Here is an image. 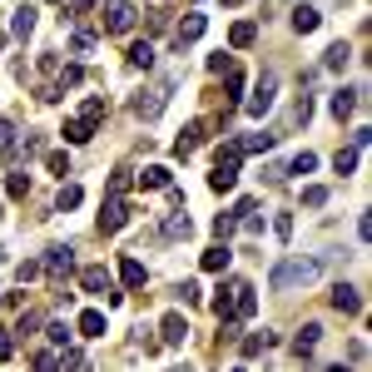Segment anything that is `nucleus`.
I'll list each match as a JSON object with an SVG mask.
<instances>
[{"label":"nucleus","instance_id":"obj_46","mask_svg":"<svg viewBox=\"0 0 372 372\" xmlns=\"http://www.w3.org/2000/svg\"><path fill=\"white\" fill-rule=\"evenodd\" d=\"M223 80H228V104H238V99H243V75H238V70H228Z\"/></svg>","mask_w":372,"mask_h":372},{"label":"nucleus","instance_id":"obj_24","mask_svg":"<svg viewBox=\"0 0 372 372\" xmlns=\"http://www.w3.org/2000/svg\"><path fill=\"white\" fill-rule=\"evenodd\" d=\"M139 184H144V188H169V184H174V174H169L164 164H149V169L139 174Z\"/></svg>","mask_w":372,"mask_h":372},{"label":"nucleus","instance_id":"obj_2","mask_svg":"<svg viewBox=\"0 0 372 372\" xmlns=\"http://www.w3.org/2000/svg\"><path fill=\"white\" fill-rule=\"evenodd\" d=\"M40 268L50 273V283H55V288H65V278L75 273V248H70V243H55V248H45Z\"/></svg>","mask_w":372,"mask_h":372},{"label":"nucleus","instance_id":"obj_13","mask_svg":"<svg viewBox=\"0 0 372 372\" xmlns=\"http://www.w3.org/2000/svg\"><path fill=\"white\" fill-rule=\"evenodd\" d=\"M258 313V293H253V283H238V298H233V323H243V318H253Z\"/></svg>","mask_w":372,"mask_h":372},{"label":"nucleus","instance_id":"obj_12","mask_svg":"<svg viewBox=\"0 0 372 372\" xmlns=\"http://www.w3.org/2000/svg\"><path fill=\"white\" fill-rule=\"evenodd\" d=\"M288 20H293V30H298V35H313V30L323 25V10H318V5H293V15H288Z\"/></svg>","mask_w":372,"mask_h":372},{"label":"nucleus","instance_id":"obj_5","mask_svg":"<svg viewBox=\"0 0 372 372\" xmlns=\"http://www.w3.org/2000/svg\"><path fill=\"white\" fill-rule=\"evenodd\" d=\"M164 104H169V85H149V90H139L134 99H129V109H134L139 119H159Z\"/></svg>","mask_w":372,"mask_h":372},{"label":"nucleus","instance_id":"obj_32","mask_svg":"<svg viewBox=\"0 0 372 372\" xmlns=\"http://www.w3.org/2000/svg\"><path fill=\"white\" fill-rule=\"evenodd\" d=\"M273 343H278V333H253V338H243V358H253V353H263Z\"/></svg>","mask_w":372,"mask_h":372},{"label":"nucleus","instance_id":"obj_20","mask_svg":"<svg viewBox=\"0 0 372 372\" xmlns=\"http://www.w3.org/2000/svg\"><path fill=\"white\" fill-rule=\"evenodd\" d=\"M358 94H363V90H338V94H333V104H328L333 119H348V114L358 109Z\"/></svg>","mask_w":372,"mask_h":372},{"label":"nucleus","instance_id":"obj_29","mask_svg":"<svg viewBox=\"0 0 372 372\" xmlns=\"http://www.w3.org/2000/svg\"><path fill=\"white\" fill-rule=\"evenodd\" d=\"M318 338H323V328H318V323H308V328L293 338V353H298V358H303V353H313V348H318Z\"/></svg>","mask_w":372,"mask_h":372},{"label":"nucleus","instance_id":"obj_45","mask_svg":"<svg viewBox=\"0 0 372 372\" xmlns=\"http://www.w3.org/2000/svg\"><path fill=\"white\" fill-rule=\"evenodd\" d=\"M0 154H15V124L0 119Z\"/></svg>","mask_w":372,"mask_h":372},{"label":"nucleus","instance_id":"obj_37","mask_svg":"<svg viewBox=\"0 0 372 372\" xmlns=\"http://www.w3.org/2000/svg\"><path fill=\"white\" fill-rule=\"evenodd\" d=\"M333 169H338V174H353V169H358V144H353V149H338Z\"/></svg>","mask_w":372,"mask_h":372},{"label":"nucleus","instance_id":"obj_11","mask_svg":"<svg viewBox=\"0 0 372 372\" xmlns=\"http://www.w3.org/2000/svg\"><path fill=\"white\" fill-rule=\"evenodd\" d=\"M203 139H208V124H203V119H193V124H184V134H179L174 154H179V159H188V154H193V149H198Z\"/></svg>","mask_w":372,"mask_h":372},{"label":"nucleus","instance_id":"obj_54","mask_svg":"<svg viewBox=\"0 0 372 372\" xmlns=\"http://www.w3.org/2000/svg\"><path fill=\"white\" fill-rule=\"evenodd\" d=\"M174 372H188V368H174Z\"/></svg>","mask_w":372,"mask_h":372},{"label":"nucleus","instance_id":"obj_31","mask_svg":"<svg viewBox=\"0 0 372 372\" xmlns=\"http://www.w3.org/2000/svg\"><path fill=\"white\" fill-rule=\"evenodd\" d=\"M348 60H353V50H348L343 40H338V45H328V55H323V65H328V70H343Z\"/></svg>","mask_w":372,"mask_h":372},{"label":"nucleus","instance_id":"obj_9","mask_svg":"<svg viewBox=\"0 0 372 372\" xmlns=\"http://www.w3.org/2000/svg\"><path fill=\"white\" fill-rule=\"evenodd\" d=\"M203 30H208V15H203V10H188L184 20L174 25V40H179V50H184V45H193Z\"/></svg>","mask_w":372,"mask_h":372},{"label":"nucleus","instance_id":"obj_35","mask_svg":"<svg viewBox=\"0 0 372 372\" xmlns=\"http://www.w3.org/2000/svg\"><path fill=\"white\" fill-rule=\"evenodd\" d=\"M60 372H90V363H85V353L65 348V358H60Z\"/></svg>","mask_w":372,"mask_h":372},{"label":"nucleus","instance_id":"obj_56","mask_svg":"<svg viewBox=\"0 0 372 372\" xmlns=\"http://www.w3.org/2000/svg\"><path fill=\"white\" fill-rule=\"evenodd\" d=\"M0 218H5V213H0Z\"/></svg>","mask_w":372,"mask_h":372},{"label":"nucleus","instance_id":"obj_27","mask_svg":"<svg viewBox=\"0 0 372 372\" xmlns=\"http://www.w3.org/2000/svg\"><path fill=\"white\" fill-rule=\"evenodd\" d=\"M273 144H278V134H248V139H238L243 154H268Z\"/></svg>","mask_w":372,"mask_h":372},{"label":"nucleus","instance_id":"obj_34","mask_svg":"<svg viewBox=\"0 0 372 372\" xmlns=\"http://www.w3.org/2000/svg\"><path fill=\"white\" fill-rule=\"evenodd\" d=\"M40 273H45V268H40V258H25V263L15 268V283L25 288V283H35V278H40Z\"/></svg>","mask_w":372,"mask_h":372},{"label":"nucleus","instance_id":"obj_30","mask_svg":"<svg viewBox=\"0 0 372 372\" xmlns=\"http://www.w3.org/2000/svg\"><path fill=\"white\" fill-rule=\"evenodd\" d=\"M60 134H65L70 144H90V139H94V129L85 124V119H65V129H60Z\"/></svg>","mask_w":372,"mask_h":372},{"label":"nucleus","instance_id":"obj_7","mask_svg":"<svg viewBox=\"0 0 372 372\" xmlns=\"http://www.w3.org/2000/svg\"><path fill=\"white\" fill-rule=\"evenodd\" d=\"M129 198H104V208H99V233H119L124 223H129Z\"/></svg>","mask_w":372,"mask_h":372},{"label":"nucleus","instance_id":"obj_22","mask_svg":"<svg viewBox=\"0 0 372 372\" xmlns=\"http://www.w3.org/2000/svg\"><path fill=\"white\" fill-rule=\"evenodd\" d=\"M119 278H124V288H144L149 273H144V263H139V258H124V263H119Z\"/></svg>","mask_w":372,"mask_h":372},{"label":"nucleus","instance_id":"obj_49","mask_svg":"<svg viewBox=\"0 0 372 372\" xmlns=\"http://www.w3.org/2000/svg\"><path fill=\"white\" fill-rule=\"evenodd\" d=\"M179 298H184V308H193L203 293H198V283H179Z\"/></svg>","mask_w":372,"mask_h":372},{"label":"nucleus","instance_id":"obj_6","mask_svg":"<svg viewBox=\"0 0 372 372\" xmlns=\"http://www.w3.org/2000/svg\"><path fill=\"white\" fill-rule=\"evenodd\" d=\"M134 20H139V15H134L129 0H104V30H109V35H129Z\"/></svg>","mask_w":372,"mask_h":372},{"label":"nucleus","instance_id":"obj_41","mask_svg":"<svg viewBox=\"0 0 372 372\" xmlns=\"http://www.w3.org/2000/svg\"><path fill=\"white\" fill-rule=\"evenodd\" d=\"M233 228H238V218H233V213H218V218H213V233H218V243H228V233H233Z\"/></svg>","mask_w":372,"mask_h":372},{"label":"nucleus","instance_id":"obj_44","mask_svg":"<svg viewBox=\"0 0 372 372\" xmlns=\"http://www.w3.org/2000/svg\"><path fill=\"white\" fill-rule=\"evenodd\" d=\"M273 233H278V243L293 238V213H273Z\"/></svg>","mask_w":372,"mask_h":372},{"label":"nucleus","instance_id":"obj_14","mask_svg":"<svg viewBox=\"0 0 372 372\" xmlns=\"http://www.w3.org/2000/svg\"><path fill=\"white\" fill-rule=\"evenodd\" d=\"M333 308H338V313H363V293L348 288V283H338V288H333Z\"/></svg>","mask_w":372,"mask_h":372},{"label":"nucleus","instance_id":"obj_48","mask_svg":"<svg viewBox=\"0 0 372 372\" xmlns=\"http://www.w3.org/2000/svg\"><path fill=\"white\" fill-rule=\"evenodd\" d=\"M45 164H50V174H60V179H65V174H70V154H50V159H45Z\"/></svg>","mask_w":372,"mask_h":372},{"label":"nucleus","instance_id":"obj_4","mask_svg":"<svg viewBox=\"0 0 372 372\" xmlns=\"http://www.w3.org/2000/svg\"><path fill=\"white\" fill-rule=\"evenodd\" d=\"M273 99H278V75H263L258 90L243 99V114H248V119H263V114L273 109Z\"/></svg>","mask_w":372,"mask_h":372},{"label":"nucleus","instance_id":"obj_16","mask_svg":"<svg viewBox=\"0 0 372 372\" xmlns=\"http://www.w3.org/2000/svg\"><path fill=\"white\" fill-rule=\"evenodd\" d=\"M208 188H213V193H228V188H238V169H228V164H213Z\"/></svg>","mask_w":372,"mask_h":372},{"label":"nucleus","instance_id":"obj_10","mask_svg":"<svg viewBox=\"0 0 372 372\" xmlns=\"http://www.w3.org/2000/svg\"><path fill=\"white\" fill-rule=\"evenodd\" d=\"M159 338H164V348H184V338H188L184 313H164V323H159Z\"/></svg>","mask_w":372,"mask_h":372},{"label":"nucleus","instance_id":"obj_52","mask_svg":"<svg viewBox=\"0 0 372 372\" xmlns=\"http://www.w3.org/2000/svg\"><path fill=\"white\" fill-rule=\"evenodd\" d=\"M223 5H243V0H223Z\"/></svg>","mask_w":372,"mask_h":372},{"label":"nucleus","instance_id":"obj_19","mask_svg":"<svg viewBox=\"0 0 372 372\" xmlns=\"http://www.w3.org/2000/svg\"><path fill=\"white\" fill-rule=\"evenodd\" d=\"M104 109H109V104H104V94H90V99L80 104V114H75V119H85L90 129H99V119H104Z\"/></svg>","mask_w":372,"mask_h":372},{"label":"nucleus","instance_id":"obj_43","mask_svg":"<svg viewBox=\"0 0 372 372\" xmlns=\"http://www.w3.org/2000/svg\"><path fill=\"white\" fill-rule=\"evenodd\" d=\"M35 372H60V353H55V348H45V353L35 358Z\"/></svg>","mask_w":372,"mask_h":372},{"label":"nucleus","instance_id":"obj_47","mask_svg":"<svg viewBox=\"0 0 372 372\" xmlns=\"http://www.w3.org/2000/svg\"><path fill=\"white\" fill-rule=\"evenodd\" d=\"M208 70H213V75H228V70H233V55H223V50L208 55Z\"/></svg>","mask_w":372,"mask_h":372},{"label":"nucleus","instance_id":"obj_17","mask_svg":"<svg viewBox=\"0 0 372 372\" xmlns=\"http://www.w3.org/2000/svg\"><path fill=\"white\" fill-rule=\"evenodd\" d=\"M30 30H35V5H20V10L10 15V35H15V40H25Z\"/></svg>","mask_w":372,"mask_h":372},{"label":"nucleus","instance_id":"obj_50","mask_svg":"<svg viewBox=\"0 0 372 372\" xmlns=\"http://www.w3.org/2000/svg\"><path fill=\"white\" fill-rule=\"evenodd\" d=\"M15 353V338H10V328H0V363Z\"/></svg>","mask_w":372,"mask_h":372},{"label":"nucleus","instance_id":"obj_39","mask_svg":"<svg viewBox=\"0 0 372 372\" xmlns=\"http://www.w3.org/2000/svg\"><path fill=\"white\" fill-rule=\"evenodd\" d=\"M45 333H50V348H55V353H60V348H70V328H65L60 318H55V323H50Z\"/></svg>","mask_w":372,"mask_h":372},{"label":"nucleus","instance_id":"obj_36","mask_svg":"<svg viewBox=\"0 0 372 372\" xmlns=\"http://www.w3.org/2000/svg\"><path fill=\"white\" fill-rule=\"evenodd\" d=\"M313 119V94H303L298 104H293V114H288V124H308Z\"/></svg>","mask_w":372,"mask_h":372},{"label":"nucleus","instance_id":"obj_40","mask_svg":"<svg viewBox=\"0 0 372 372\" xmlns=\"http://www.w3.org/2000/svg\"><path fill=\"white\" fill-rule=\"evenodd\" d=\"M5 193H10V198H25V193H30V179H25V174L15 169V174L5 179Z\"/></svg>","mask_w":372,"mask_h":372},{"label":"nucleus","instance_id":"obj_15","mask_svg":"<svg viewBox=\"0 0 372 372\" xmlns=\"http://www.w3.org/2000/svg\"><path fill=\"white\" fill-rule=\"evenodd\" d=\"M159 233H164V238H174V243H179V238H193V218H188V213H169Z\"/></svg>","mask_w":372,"mask_h":372},{"label":"nucleus","instance_id":"obj_21","mask_svg":"<svg viewBox=\"0 0 372 372\" xmlns=\"http://www.w3.org/2000/svg\"><path fill=\"white\" fill-rule=\"evenodd\" d=\"M85 203V188L80 184H60V193H55V208L65 213V208H80Z\"/></svg>","mask_w":372,"mask_h":372},{"label":"nucleus","instance_id":"obj_18","mask_svg":"<svg viewBox=\"0 0 372 372\" xmlns=\"http://www.w3.org/2000/svg\"><path fill=\"white\" fill-rule=\"evenodd\" d=\"M253 40H258V25H253V20H238V25L228 30V45H233V50H248Z\"/></svg>","mask_w":372,"mask_h":372},{"label":"nucleus","instance_id":"obj_42","mask_svg":"<svg viewBox=\"0 0 372 372\" xmlns=\"http://www.w3.org/2000/svg\"><path fill=\"white\" fill-rule=\"evenodd\" d=\"M303 203H308V208H323V203H328V188H323V184H308V188H303Z\"/></svg>","mask_w":372,"mask_h":372},{"label":"nucleus","instance_id":"obj_26","mask_svg":"<svg viewBox=\"0 0 372 372\" xmlns=\"http://www.w3.org/2000/svg\"><path fill=\"white\" fill-rule=\"evenodd\" d=\"M129 65H134V70H149V65H154V45H149V40H134V45H129Z\"/></svg>","mask_w":372,"mask_h":372},{"label":"nucleus","instance_id":"obj_28","mask_svg":"<svg viewBox=\"0 0 372 372\" xmlns=\"http://www.w3.org/2000/svg\"><path fill=\"white\" fill-rule=\"evenodd\" d=\"M228 258H233V253H228V243H213V248L203 253V268H208V273H223V268H228Z\"/></svg>","mask_w":372,"mask_h":372},{"label":"nucleus","instance_id":"obj_25","mask_svg":"<svg viewBox=\"0 0 372 372\" xmlns=\"http://www.w3.org/2000/svg\"><path fill=\"white\" fill-rule=\"evenodd\" d=\"M80 333H85V338H104V313H99V308H85V313H80Z\"/></svg>","mask_w":372,"mask_h":372},{"label":"nucleus","instance_id":"obj_23","mask_svg":"<svg viewBox=\"0 0 372 372\" xmlns=\"http://www.w3.org/2000/svg\"><path fill=\"white\" fill-rule=\"evenodd\" d=\"M70 55H75V60H90L94 55V30H75V35H70Z\"/></svg>","mask_w":372,"mask_h":372},{"label":"nucleus","instance_id":"obj_51","mask_svg":"<svg viewBox=\"0 0 372 372\" xmlns=\"http://www.w3.org/2000/svg\"><path fill=\"white\" fill-rule=\"evenodd\" d=\"M94 10V0H70V15H90Z\"/></svg>","mask_w":372,"mask_h":372},{"label":"nucleus","instance_id":"obj_3","mask_svg":"<svg viewBox=\"0 0 372 372\" xmlns=\"http://www.w3.org/2000/svg\"><path fill=\"white\" fill-rule=\"evenodd\" d=\"M80 288H85L90 298H104L109 308L119 303V293H114V278H109V268H104V263H90V268H80Z\"/></svg>","mask_w":372,"mask_h":372},{"label":"nucleus","instance_id":"obj_1","mask_svg":"<svg viewBox=\"0 0 372 372\" xmlns=\"http://www.w3.org/2000/svg\"><path fill=\"white\" fill-rule=\"evenodd\" d=\"M318 278H323V258H283L268 283L278 293H293V288H313Z\"/></svg>","mask_w":372,"mask_h":372},{"label":"nucleus","instance_id":"obj_33","mask_svg":"<svg viewBox=\"0 0 372 372\" xmlns=\"http://www.w3.org/2000/svg\"><path fill=\"white\" fill-rule=\"evenodd\" d=\"M129 184H134V174H129V169H114V179H109V198H124Z\"/></svg>","mask_w":372,"mask_h":372},{"label":"nucleus","instance_id":"obj_38","mask_svg":"<svg viewBox=\"0 0 372 372\" xmlns=\"http://www.w3.org/2000/svg\"><path fill=\"white\" fill-rule=\"evenodd\" d=\"M313 169H318V154H313V149H303V154L288 164V174H313Z\"/></svg>","mask_w":372,"mask_h":372},{"label":"nucleus","instance_id":"obj_8","mask_svg":"<svg viewBox=\"0 0 372 372\" xmlns=\"http://www.w3.org/2000/svg\"><path fill=\"white\" fill-rule=\"evenodd\" d=\"M238 283L243 278H223L213 288V313H218V323H233V298H238Z\"/></svg>","mask_w":372,"mask_h":372},{"label":"nucleus","instance_id":"obj_53","mask_svg":"<svg viewBox=\"0 0 372 372\" xmlns=\"http://www.w3.org/2000/svg\"><path fill=\"white\" fill-rule=\"evenodd\" d=\"M328 372H348V368H328Z\"/></svg>","mask_w":372,"mask_h":372},{"label":"nucleus","instance_id":"obj_55","mask_svg":"<svg viewBox=\"0 0 372 372\" xmlns=\"http://www.w3.org/2000/svg\"><path fill=\"white\" fill-rule=\"evenodd\" d=\"M0 258H5V248H0Z\"/></svg>","mask_w":372,"mask_h":372}]
</instances>
